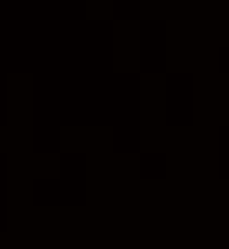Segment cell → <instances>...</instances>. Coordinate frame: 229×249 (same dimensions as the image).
I'll return each instance as SVG.
<instances>
[]
</instances>
